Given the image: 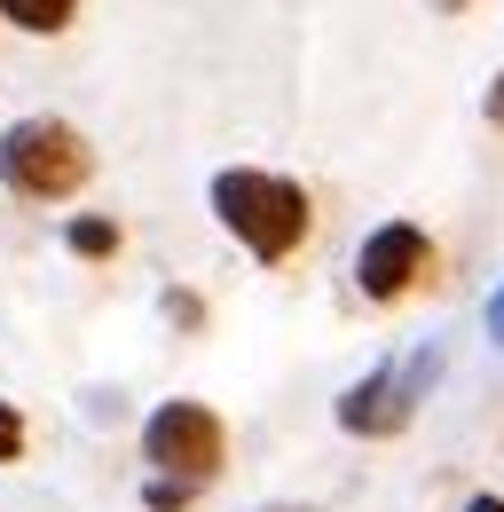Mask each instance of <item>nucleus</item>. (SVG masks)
Listing matches in <instances>:
<instances>
[{"label":"nucleus","instance_id":"obj_13","mask_svg":"<svg viewBox=\"0 0 504 512\" xmlns=\"http://www.w3.org/2000/svg\"><path fill=\"white\" fill-rule=\"evenodd\" d=\"M489 331H497V339H504V292H497V300H489Z\"/></svg>","mask_w":504,"mask_h":512},{"label":"nucleus","instance_id":"obj_8","mask_svg":"<svg viewBox=\"0 0 504 512\" xmlns=\"http://www.w3.org/2000/svg\"><path fill=\"white\" fill-rule=\"evenodd\" d=\"M24 442H32L24 410H16V402H0V465H16V457H24Z\"/></svg>","mask_w":504,"mask_h":512},{"label":"nucleus","instance_id":"obj_12","mask_svg":"<svg viewBox=\"0 0 504 512\" xmlns=\"http://www.w3.org/2000/svg\"><path fill=\"white\" fill-rule=\"evenodd\" d=\"M465 512H504V497H497V489H481V497H465Z\"/></svg>","mask_w":504,"mask_h":512},{"label":"nucleus","instance_id":"obj_7","mask_svg":"<svg viewBox=\"0 0 504 512\" xmlns=\"http://www.w3.org/2000/svg\"><path fill=\"white\" fill-rule=\"evenodd\" d=\"M63 245H71L79 260H111V253H119V221H103V213H79V221L63 229Z\"/></svg>","mask_w":504,"mask_h":512},{"label":"nucleus","instance_id":"obj_6","mask_svg":"<svg viewBox=\"0 0 504 512\" xmlns=\"http://www.w3.org/2000/svg\"><path fill=\"white\" fill-rule=\"evenodd\" d=\"M0 16H8L16 32H40V40H48V32H63V24L79 16V0H0Z\"/></svg>","mask_w":504,"mask_h":512},{"label":"nucleus","instance_id":"obj_5","mask_svg":"<svg viewBox=\"0 0 504 512\" xmlns=\"http://www.w3.org/2000/svg\"><path fill=\"white\" fill-rule=\"evenodd\" d=\"M426 276H434V237L418 221H378L363 237V253H355V292L371 308H394V300L426 292Z\"/></svg>","mask_w":504,"mask_h":512},{"label":"nucleus","instance_id":"obj_14","mask_svg":"<svg viewBox=\"0 0 504 512\" xmlns=\"http://www.w3.org/2000/svg\"><path fill=\"white\" fill-rule=\"evenodd\" d=\"M434 8H473V0H434Z\"/></svg>","mask_w":504,"mask_h":512},{"label":"nucleus","instance_id":"obj_10","mask_svg":"<svg viewBox=\"0 0 504 512\" xmlns=\"http://www.w3.org/2000/svg\"><path fill=\"white\" fill-rule=\"evenodd\" d=\"M166 316L182 323V331H197V323H205V308H197V300H189V292H166Z\"/></svg>","mask_w":504,"mask_h":512},{"label":"nucleus","instance_id":"obj_4","mask_svg":"<svg viewBox=\"0 0 504 512\" xmlns=\"http://www.w3.org/2000/svg\"><path fill=\"white\" fill-rule=\"evenodd\" d=\"M434 379H441L434 347H418L410 363H378L371 379H355L339 394V426H347L355 442H394V434H410V418H418V402H426Z\"/></svg>","mask_w":504,"mask_h":512},{"label":"nucleus","instance_id":"obj_2","mask_svg":"<svg viewBox=\"0 0 504 512\" xmlns=\"http://www.w3.org/2000/svg\"><path fill=\"white\" fill-rule=\"evenodd\" d=\"M87 174H95V150H87V134L63 127V119H16L0 134V182L16 197H32V205L79 197Z\"/></svg>","mask_w":504,"mask_h":512},{"label":"nucleus","instance_id":"obj_3","mask_svg":"<svg viewBox=\"0 0 504 512\" xmlns=\"http://www.w3.org/2000/svg\"><path fill=\"white\" fill-rule=\"evenodd\" d=\"M142 465H150V481H182V489H205V481H221V465H229V426H221V410L213 402H158L150 418H142Z\"/></svg>","mask_w":504,"mask_h":512},{"label":"nucleus","instance_id":"obj_11","mask_svg":"<svg viewBox=\"0 0 504 512\" xmlns=\"http://www.w3.org/2000/svg\"><path fill=\"white\" fill-rule=\"evenodd\" d=\"M481 111H489V127H504V71L489 79V103H481Z\"/></svg>","mask_w":504,"mask_h":512},{"label":"nucleus","instance_id":"obj_1","mask_svg":"<svg viewBox=\"0 0 504 512\" xmlns=\"http://www.w3.org/2000/svg\"><path fill=\"white\" fill-rule=\"evenodd\" d=\"M213 213H221V229H229L252 260H268V268L292 260L315 229L308 190H300L292 174H268V166H221V174H213Z\"/></svg>","mask_w":504,"mask_h":512},{"label":"nucleus","instance_id":"obj_15","mask_svg":"<svg viewBox=\"0 0 504 512\" xmlns=\"http://www.w3.org/2000/svg\"><path fill=\"white\" fill-rule=\"evenodd\" d=\"M268 512H308V505H268Z\"/></svg>","mask_w":504,"mask_h":512},{"label":"nucleus","instance_id":"obj_9","mask_svg":"<svg viewBox=\"0 0 504 512\" xmlns=\"http://www.w3.org/2000/svg\"><path fill=\"white\" fill-rule=\"evenodd\" d=\"M142 505H150V512H189V505H197V489H182V481H150Z\"/></svg>","mask_w":504,"mask_h":512}]
</instances>
